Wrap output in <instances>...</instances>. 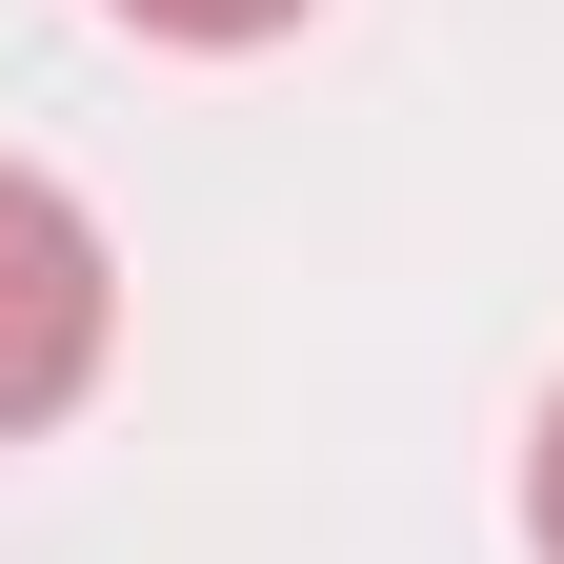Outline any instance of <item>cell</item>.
<instances>
[{
  "mask_svg": "<svg viewBox=\"0 0 564 564\" xmlns=\"http://www.w3.org/2000/svg\"><path fill=\"white\" fill-rule=\"evenodd\" d=\"M101 343H121V262H101V223H82L41 162H0V444L82 403Z\"/></svg>",
  "mask_w": 564,
  "mask_h": 564,
  "instance_id": "cell-1",
  "label": "cell"
},
{
  "mask_svg": "<svg viewBox=\"0 0 564 564\" xmlns=\"http://www.w3.org/2000/svg\"><path fill=\"white\" fill-rule=\"evenodd\" d=\"M101 21H141V41H202V61H242V41H282L303 0H101Z\"/></svg>",
  "mask_w": 564,
  "mask_h": 564,
  "instance_id": "cell-2",
  "label": "cell"
},
{
  "mask_svg": "<svg viewBox=\"0 0 564 564\" xmlns=\"http://www.w3.org/2000/svg\"><path fill=\"white\" fill-rule=\"evenodd\" d=\"M524 544L564 564V403H544V444H524Z\"/></svg>",
  "mask_w": 564,
  "mask_h": 564,
  "instance_id": "cell-3",
  "label": "cell"
}]
</instances>
